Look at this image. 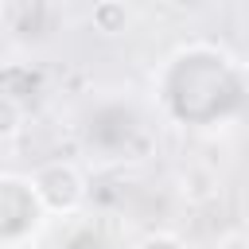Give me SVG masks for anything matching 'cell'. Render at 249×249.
<instances>
[{
	"mask_svg": "<svg viewBox=\"0 0 249 249\" xmlns=\"http://www.w3.org/2000/svg\"><path fill=\"white\" fill-rule=\"evenodd\" d=\"M89 27H93L97 35H105V39L124 35V31L132 27V8H128V0H93V8H89Z\"/></svg>",
	"mask_w": 249,
	"mask_h": 249,
	"instance_id": "cell-2",
	"label": "cell"
},
{
	"mask_svg": "<svg viewBox=\"0 0 249 249\" xmlns=\"http://www.w3.org/2000/svg\"><path fill=\"white\" fill-rule=\"evenodd\" d=\"M19 132H23V105H19V97L0 93V140H12Z\"/></svg>",
	"mask_w": 249,
	"mask_h": 249,
	"instance_id": "cell-3",
	"label": "cell"
},
{
	"mask_svg": "<svg viewBox=\"0 0 249 249\" xmlns=\"http://www.w3.org/2000/svg\"><path fill=\"white\" fill-rule=\"evenodd\" d=\"M218 249H245V233H237V230L226 233V237L218 241Z\"/></svg>",
	"mask_w": 249,
	"mask_h": 249,
	"instance_id": "cell-5",
	"label": "cell"
},
{
	"mask_svg": "<svg viewBox=\"0 0 249 249\" xmlns=\"http://www.w3.org/2000/svg\"><path fill=\"white\" fill-rule=\"evenodd\" d=\"M132 249H187V241H183L179 233H171V230H156V233L140 237Z\"/></svg>",
	"mask_w": 249,
	"mask_h": 249,
	"instance_id": "cell-4",
	"label": "cell"
},
{
	"mask_svg": "<svg viewBox=\"0 0 249 249\" xmlns=\"http://www.w3.org/2000/svg\"><path fill=\"white\" fill-rule=\"evenodd\" d=\"M0 4H8V0H0Z\"/></svg>",
	"mask_w": 249,
	"mask_h": 249,
	"instance_id": "cell-6",
	"label": "cell"
},
{
	"mask_svg": "<svg viewBox=\"0 0 249 249\" xmlns=\"http://www.w3.org/2000/svg\"><path fill=\"white\" fill-rule=\"evenodd\" d=\"M31 191L43 206V214H74L82 202H86V175L70 163V160H51V163H39L31 171Z\"/></svg>",
	"mask_w": 249,
	"mask_h": 249,
	"instance_id": "cell-1",
	"label": "cell"
}]
</instances>
